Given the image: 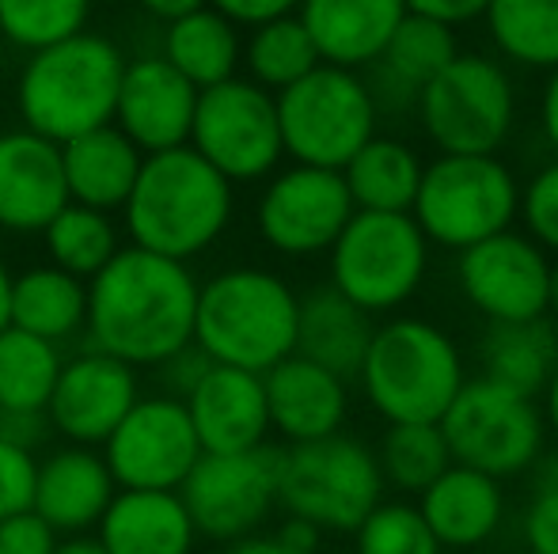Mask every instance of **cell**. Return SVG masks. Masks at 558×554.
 Wrapping results in <instances>:
<instances>
[{"label":"cell","instance_id":"cell-1","mask_svg":"<svg viewBox=\"0 0 558 554\" xmlns=\"http://www.w3.org/2000/svg\"><path fill=\"white\" fill-rule=\"evenodd\" d=\"M198 278L168 255L130 244L88 281L92 346L125 365H160L179 346L194 342Z\"/></svg>","mask_w":558,"mask_h":554},{"label":"cell","instance_id":"cell-2","mask_svg":"<svg viewBox=\"0 0 558 554\" xmlns=\"http://www.w3.org/2000/svg\"><path fill=\"white\" fill-rule=\"evenodd\" d=\"M122 209L133 244L191 262L225 236L232 221V183L191 145H175L141 160Z\"/></svg>","mask_w":558,"mask_h":554},{"label":"cell","instance_id":"cell-3","mask_svg":"<svg viewBox=\"0 0 558 554\" xmlns=\"http://www.w3.org/2000/svg\"><path fill=\"white\" fill-rule=\"evenodd\" d=\"M122 73V50L96 30H81L65 42L43 46L27 58L20 84H15V107H20L23 126L58 145L107 126L114 122Z\"/></svg>","mask_w":558,"mask_h":554},{"label":"cell","instance_id":"cell-4","mask_svg":"<svg viewBox=\"0 0 558 554\" xmlns=\"http://www.w3.org/2000/svg\"><path fill=\"white\" fill-rule=\"evenodd\" d=\"M296 308L301 296L270 270H221L198 285L194 342L217 365L266 372L296 349Z\"/></svg>","mask_w":558,"mask_h":554},{"label":"cell","instance_id":"cell-5","mask_svg":"<svg viewBox=\"0 0 558 554\" xmlns=\"http://www.w3.org/2000/svg\"><path fill=\"white\" fill-rule=\"evenodd\" d=\"M368 407L384 421H441L463 387V354L429 319L376 327L357 369Z\"/></svg>","mask_w":558,"mask_h":554},{"label":"cell","instance_id":"cell-6","mask_svg":"<svg viewBox=\"0 0 558 554\" xmlns=\"http://www.w3.org/2000/svg\"><path fill=\"white\" fill-rule=\"evenodd\" d=\"M384 471L365 441L345 433L281 448L278 505L319 532H353L384 502Z\"/></svg>","mask_w":558,"mask_h":554},{"label":"cell","instance_id":"cell-7","mask_svg":"<svg viewBox=\"0 0 558 554\" xmlns=\"http://www.w3.org/2000/svg\"><path fill=\"white\" fill-rule=\"evenodd\" d=\"M274 103H278L281 148L296 163L312 168L342 171L380 122L365 76H357V69L327 65V61L281 88Z\"/></svg>","mask_w":558,"mask_h":554},{"label":"cell","instance_id":"cell-8","mask_svg":"<svg viewBox=\"0 0 558 554\" xmlns=\"http://www.w3.org/2000/svg\"><path fill=\"white\" fill-rule=\"evenodd\" d=\"M517 213H521V186L498 156L441 152L422 168L411 206L422 236L452 251L506 232Z\"/></svg>","mask_w":558,"mask_h":554},{"label":"cell","instance_id":"cell-9","mask_svg":"<svg viewBox=\"0 0 558 554\" xmlns=\"http://www.w3.org/2000/svg\"><path fill=\"white\" fill-rule=\"evenodd\" d=\"M429 239L411 213L353 209L331 244V285L368 316L396 311L422 288Z\"/></svg>","mask_w":558,"mask_h":554},{"label":"cell","instance_id":"cell-10","mask_svg":"<svg viewBox=\"0 0 558 554\" xmlns=\"http://www.w3.org/2000/svg\"><path fill=\"white\" fill-rule=\"evenodd\" d=\"M437 426L452 452V464L475 467L494 479L532 471L544 456L547 426L536 399L490 377L463 380Z\"/></svg>","mask_w":558,"mask_h":554},{"label":"cell","instance_id":"cell-11","mask_svg":"<svg viewBox=\"0 0 558 554\" xmlns=\"http://www.w3.org/2000/svg\"><path fill=\"white\" fill-rule=\"evenodd\" d=\"M414 107L429 140L452 156H498L517 119L513 81L483 53H456Z\"/></svg>","mask_w":558,"mask_h":554},{"label":"cell","instance_id":"cell-12","mask_svg":"<svg viewBox=\"0 0 558 554\" xmlns=\"http://www.w3.org/2000/svg\"><path fill=\"white\" fill-rule=\"evenodd\" d=\"M186 145L206 156L228 183H255L270 175L286 156L278 126V103L255 81H228L198 91Z\"/></svg>","mask_w":558,"mask_h":554},{"label":"cell","instance_id":"cell-13","mask_svg":"<svg viewBox=\"0 0 558 554\" xmlns=\"http://www.w3.org/2000/svg\"><path fill=\"white\" fill-rule=\"evenodd\" d=\"M281 448L258 444L247 452H202L198 464L179 482L194 532L217 543L255 535L278 505Z\"/></svg>","mask_w":558,"mask_h":554},{"label":"cell","instance_id":"cell-14","mask_svg":"<svg viewBox=\"0 0 558 554\" xmlns=\"http://www.w3.org/2000/svg\"><path fill=\"white\" fill-rule=\"evenodd\" d=\"M198 456L202 444L186 403L171 395L137 399L104 441V459L118 490H179Z\"/></svg>","mask_w":558,"mask_h":554},{"label":"cell","instance_id":"cell-15","mask_svg":"<svg viewBox=\"0 0 558 554\" xmlns=\"http://www.w3.org/2000/svg\"><path fill=\"white\" fill-rule=\"evenodd\" d=\"M353 217V198L342 171L293 163L278 171L258 198V236L289 259L331 251L338 232Z\"/></svg>","mask_w":558,"mask_h":554},{"label":"cell","instance_id":"cell-16","mask_svg":"<svg viewBox=\"0 0 558 554\" xmlns=\"http://www.w3.org/2000/svg\"><path fill=\"white\" fill-rule=\"evenodd\" d=\"M547 274H551L547 251L513 229L463 247L456 262L460 293L490 323L547 316Z\"/></svg>","mask_w":558,"mask_h":554},{"label":"cell","instance_id":"cell-17","mask_svg":"<svg viewBox=\"0 0 558 554\" xmlns=\"http://www.w3.org/2000/svg\"><path fill=\"white\" fill-rule=\"evenodd\" d=\"M137 399L141 387L133 365L104 349H84L61 361L46 415H50L53 433H61L69 444L99 448Z\"/></svg>","mask_w":558,"mask_h":554},{"label":"cell","instance_id":"cell-18","mask_svg":"<svg viewBox=\"0 0 558 554\" xmlns=\"http://www.w3.org/2000/svg\"><path fill=\"white\" fill-rule=\"evenodd\" d=\"M194 103H198V88L163 53L125 61L114 103V126L141 152H163V148L191 140Z\"/></svg>","mask_w":558,"mask_h":554},{"label":"cell","instance_id":"cell-19","mask_svg":"<svg viewBox=\"0 0 558 554\" xmlns=\"http://www.w3.org/2000/svg\"><path fill=\"white\" fill-rule=\"evenodd\" d=\"M69 206L61 145L35 130L0 134V229L43 232Z\"/></svg>","mask_w":558,"mask_h":554},{"label":"cell","instance_id":"cell-20","mask_svg":"<svg viewBox=\"0 0 558 554\" xmlns=\"http://www.w3.org/2000/svg\"><path fill=\"white\" fill-rule=\"evenodd\" d=\"M183 403L202 452H247L266 444L270 410H266L263 372L214 361V369Z\"/></svg>","mask_w":558,"mask_h":554},{"label":"cell","instance_id":"cell-21","mask_svg":"<svg viewBox=\"0 0 558 554\" xmlns=\"http://www.w3.org/2000/svg\"><path fill=\"white\" fill-rule=\"evenodd\" d=\"M114 494L118 482L104 452L88 448V444H69L35 467L31 509L58 535H84L99 525Z\"/></svg>","mask_w":558,"mask_h":554},{"label":"cell","instance_id":"cell-22","mask_svg":"<svg viewBox=\"0 0 558 554\" xmlns=\"http://www.w3.org/2000/svg\"><path fill=\"white\" fill-rule=\"evenodd\" d=\"M263 387L270 429H278L289 444L342 433V421L350 415V392H345V380L331 369L289 354L263 372Z\"/></svg>","mask_w":558,"mask_h":554},{"label":"cell","instance_id":"cell-23","mask_svg":"<svg viewBox=\"0 0 558 554\" xmlns=\"http://www.w3.org/2000/svg\"><path fill=\"white\" fill-rule=\"evenodd\" d=\"M456 53H460V46H456V30L448 23L407 12L399 20V27L391 30L380 58L373 65H365L368 69L365 84L376 111L384 114L411 111L418 103V91L441 73Z\"/></svg>","mask_w":558,"mask_h":554},{"label":"cell","instance_id":"cell-24","mask_svg":"<svg viewBox=\"0 0 558 554\" xmlns=\"http://www.w3.org/2000/svg\"><path fill=\"white\" fill-rule=\"evenodd\" d=\"M418 497V513L426 517L429 532L437 535L441 547L452 551L483 547L486 540L498 535L506 520L501 479L463 464H448Z\"/></svg>","mask_w":558,"mask_h":554},{"label":"cell","instance_id":"cell-25","mask_svg":"<svg viewBox=\"0 0 558 554\" xmlns=\"http://www.w3.org/2000/svg\"><path fill=\"white\" fill-rule=\"evenodd\" d=\"M296 15L316 42L319 61L365 69L384 53L391 30L407 15V4L403 0H301Z\"/></svg>","mask_w":558,"mask_h":554},{"label":"cell","instance_id":"cell-26","mask_svg":"<svg viewBox=\"0 0 558 554\" xmlns=\"http://www.w3.org/2000/svg\"><path fill=\"white\" fill-rule=\"evenodd\" d=\"M96 528L107 554H191L198 540L179 490H118Z\"/></svg>","mask_w":558,"mask_h":554},{"label":"cell","instance_id":"cell-27","mask_svg":"<svg viewBox=\"0 0 558 554\" xmlns=\"http://www.w3.org/2000/svg\"><path fill=\"white\" fill-rule=\"evenodd\" d=\"M141 152L114 122L96 126L88 134H76L61 145V168H65L69 201H81L92 209H122L141 171Z\"/></svg>","mask_w":558,"mask_h":554},{"label":"cell","instance_id":"cell-28","mask_svg":"<svg viewBox=\"0 0 558 554\" xmlns=\"http://www.w3.org/2000/svg\"><path fill=\"white\" fill-rule=\"evenodd\" d=\"M373 316L342 296L335 285L316 288L296 308V349L293 354L331 369L335 377H357L365 349L373 342Z\"/></svg>","mask_w":558,"mask_h":554},{"label":"cell","instance_id":"cell-29","mask_svg":"<svg viewBox=\"0 0 558 554\" xmlns=\"http://www.w3.org/2000/svg\"><path fill=\"white\" fill-rule=\"evenodd\" d=\"M422 168L411 145L396 137L373 134L350 163L342 168L345 190L353 198V209H376V213H411L414 194L422 183Z\"/></svg>","mask_w":558,"mask_h":554},{"label":"cell","instance_id":"cell-30","mask_svg":"<svg viewBox=\"0 0 558 554\" xmlns=\"http://www.w3.org/2000/svg\"><path fill=\"white\" fill-rule=\"evenodd\" d=\"M163 58L202 91L235 76V65L243 61V42L232 20H225L217 8L202 4L168 23Z\"/></svg>","mask_w":558,"mask_h":554},{"label":"cell","instance_id":"cell-31","mask_svg":"<svg viewBox=\"0 0 558 554\" xmlns=\"http://www.w3.org/2000/svg\"><path fill=\"white\" fill-rule=\"evenodd\" d=\"M12 327L46 342H65L88 319V281L65 274L61 267H35L12 278Z\"/></svg>","mask_w":558,"mask_h":554},{"label":"cell","instance_id":"cell-32","mask_svg":"<svg viewBox=\"0 0 558 554\" xmlns=\"http://www.w3.org/2000/svg\"><path fill=\"white\" fill-rule=\"evenodd\" d=\"M558 365V331L547 316L490 323L483 338V377L536 399Z\"/></svg>","mask_w":558,"mask_h":554},{"label":"cell","instance_id":"cell-33","mask_svg":"<svg viewBox=\"0 0 558 554\" xmlns=\"http://www.w3.org/2000/svg\"><path fill=\"white\" fill-rule=\"evenodd\" d=\"M483 20L501 58L547 73L558 65V0H486Z\"/></svg>","mask_w":558,"mask_h":554},{"label":"cell","instance_id":"cell-34","mask_svg":"<svg viewBox=\"0 0 558 554\" xmlns=\"http://www.w3.org/2000/svg\"><path fill=\"white\" fill-rule=\"evenodd\" d=\"M58 342H46L31 331L8 323L0 331V407L46 410L61 372Z\"/></svg>","mask_w":558,"mask_h":554},{"label":"cell","instance_id":"cell-35","mask_svg":"<svg viewBox=\"0 0 558 554\" xmlns=\"http://www.w3.org/2000/svg\"><path fill=\"white\" fill-rule=\"evenodd\" d=\"M43 239L53 267H61L65 274L81 281L96 278L118 255V247H122L111 213L81 206V201H69L65 209H58L53 221L43 229Z\"/></svg>","mask_w":558,"mask_h":554},{"label":"cell","instance_id":"cell-36","mask_svg":"<svg viewBox=\"0 0 558 554\" xmlns=\"http://www.w3.org/2000/svg\"><path fill=\"white\" fill-rule=\"evenodd\" d=\"M243 61H247V73L258 88L281 91L319 65V50L312 42L308 27L301 23V15L293 12L278 15L270 23H258L251 30L247 46H243Z\"/></svg>","mask_w":558,"mask_h":554},{"label":"cell","instance_id":"cell-37","mask_svg":"<svg viewBox=\"0 0 558 554\" xmlns=\"http://www.w3.org/2000/svg\"><path fill=\"white\" fill-rule=\"evenodd\" d=\"M376 459H380L384 482L403 494H422L452 464V452L437 421H388Z\"/></svg>","mask_w":558,"mask_h":554},{"label":"cell","instance_id":"cell-38","mask_svg":"<svg viewBox=\"0 0 558 554\" xmlns=\"http://www.w3.org/2000/svg\"><path fill=\"white\" fill-rule=\"evenodd\" d=\"M92 0H0V42L43 50L88 30Z\"/></svg>","mask_w":558,"mask_h":554},{"label":"cell","instance_id":"cell-39","mask_svg":"<svg viewBox=\"0 0 558 554\" xmlns=\"http://www.w3.org/2000/svg\"><path fill=\"white\" fill-rule=\"evenodd\" d=\"M357 554H441L445 547L429 532L418 505L380 502L357 528Z\"/></svg>","mask_w":558,"mask_h":554},{"label":"cell","instance_id":"cell-40","mask_svg":"<svg viewBox=\"0 0 558 554\" xmlns=\"http://www.w3.org/2000/svg\"><path fill=\"white\" fill-rule=\"evenodd\" d=\"M536 467L539 479L532 490V502L524 505L521 535L529 543V554H558V459L551 456Z\"/></svg>","mask_w":558,"mask_h":554},{"label":"cell","instance_id":"cell-41","mask_svg":"<svg viewBox=\"0 0 558 554\" xmlns=\"http://www.w3.org/2000/svg\"><path fill=\"white\" fill-rule=\"evenodd\" d=\"M521 217L529 224V236L544 251L558 255V160L539 168L521 190Z\"/></svg>","mask_w":558,"mask_h":554},{"label":"cell","instance_id":"cell-42","mask_svg":"<svg viewBox=\"0 0 558 554\" xmlns=\"http://www.w3.org/2000/svg\"><path fill=\"white\" fill-rule=\"evenodd\" d=\"M35 452H23L15 444L0 441V520L12 513L31 509V494H35Z\"/></svg>","mask_w":558,"mask_h":554},{"label":"cell","instance_id":"cell-43","mask_svg":"<svg viewBox=\"0 0 558 554\" xmlns=\"http://www.w3.org/2000/svg\"><path fill=\"white\" fill-rule=\"evenodd\" d=\"M58 543V532L35 509L12 513L0 520V554H53Z\"/></svg>","mask_w":558,"mask_h":554},{"label":"cell","instance_id":"cell-44","mask_svg":"<svg viewBox=\"0 0 558 554\" xmlns=\"http://www.w3.org/2000/svg\"><path fill=\"white\" fill-rule=\"evenodd\" d=\"M156 369H160L163 392H168L171 399H186V395L202 384V377L214 369V357H209L198 342H186V346H179L175 354L163 357Z\"/></svg>","mask_w":558,"mask_h":554},{"label":"cell","instance_id":"cell-45","mask_svg":"<svg viewBox=\"0 0 558 554\" xmlns=\"http://www.w3.org/2000/svg\"><path fill=\"white\" fill-rule=\"evenodd\" d=\"M53 426L46 410H8L0 407V441L15 444L23 452H38L50 441Z\"/></svg>","mask_w":558,"mask_h":554},{"label":"cell","instance_id":"cell-46","mask_svg":"<svg viewBox=\"0 0 558 554\" xmlns=\"http://www.w3.org/2000/svg\"><path fill=\"white\" fill-rule=\"evenodd\" d=\"M206 4L217 8L235 27H258V23H270L278 15H293L301 0H206Z\"/></svg>","mask_w":558,"mask_h":554},{"label":"cell","instance_id":"cell-47","mask_svg":"<svg viewBox=\"0 0 558 554\" xmlns=\"http://www.w3.org/2000/svg\"><path fill=\"white\" fill-rule=\"evenodd\" d=\"M407 12L414 15H429L437 23H448V27H460V23H471L486 12V0H403Z\"/></svg>","mask_w":558,"mask_h":554},{"label":"cell","instance_id":"cell-48","mask_svg":"<svg viewBox=\"0 0 558 554\" xmlns=\"http://www.w3.org/2000/svg\"><path fill=\"white\" fill-rule=\"evenodd\" d=\"M274 540H278L281 547H289L293 554H319V540H324V532L304 517H286L278 532H274Z\"/></svg>","mask_w":558,"mask_h":554},{"label":"cell","instance_id":"cell-49","mask_svg":"<svg viewBox=\"0 0 558 554\" xmlns=\"http://www.w3.org/2000/svg\"><path fill=\"white\" fill-rule=\"evenodd\" d=\"M539 126H544L547 145H551L558 156V65L551 69V81H547L544 99H539Z\"/></svg>","mask_w":558,"mask_h":554},{"label":"cell","instance_id":"cell-50","mask_svg":"<svg viewBox=\"0 0 558 554\" xmlns=\"http://www.w3.org/2000/svg\"><path fill=\"white\" fill-rule=\"evenodd\" d=\"M141 8H145L153 20H163V23H171V20H179V15H186V12H194V8H202L206 0H137Z\"/></svg>","mask_w":558,"mask_h":554},{"label":"cell","instance_id":"cell-51","mask_svg":"<svg viewBox=\"0 0 558 554\" xmlns=\"http://www.w3.org/2000/svg\"><path fill=\"white\" fill-rule=\"evenodd\" d=\"M225 554H293V551L281 547L274 535H243V540H235Z\"/></svg>","mask_w":558,"mask_h":554},{"label":"cell","instance_id":"cell-52","mask_svg":"<svg viewBox=\"0 0 558 554\" xmlns=\"http://www.w3.org/2000/svg\"><path fill=\"white\" fill-rule=\"evenodd\" d=\"M539 395H544V410H539V415H544V426H551L558 433V365H555L551 377H547V384Z\"/></svg>","mask_w":558,"mask_h":554},{"label":"cell","instance_id":"cell-53","mask_svg":"<svg viewBox=\"0 0 558 554\" xmlns=\"http://www.w3.org/2000/svg\"><path fill=\"white\" fill-rule=\"evenodd\" d=\"M53 554H107V547L99 540H88V535H69L65 543H58Z\"/></svg>","mask_w":558,"mask_h":554},{"label":"cell","instance_id":"cell-54","mask_svg":"<svg viewBox=\"0 0 558 554\" xmlns=\"http://www.w3.org/2000/svg\"><path fill=\"white\" fill-rule=\"evenodd\" d=\"M8 304H12V274H8V267L0 262V331L12 323V316H8Z\"/></svg>","mask_w":558,"mask_h":554},{"label":"cell","instance_id":"cell-55","mask_svg":"<svg viewBox=\"0 0 558 554\" xmlns=\"http://www.w3.org/2000/svg\"><path fill=\"white\" fill-rule=\"evenodd\" d=\"M547 311H558V262H551V274H547Z\"/></svg>","mask_w":558,"mask_h":554},{"label":"cell","instance_id":"cell-56","mask_svg":"<svg viewBox=\"0 0 558 554\" xmlns=\"http://www.w3.org/2000/svg\"><path fill=\"white\" fill-rule=\"evenodd\" d=\"M0 84H4V42H0Z\"/></svg>","mask_w":558,"mask_h":554}]
</instances>
